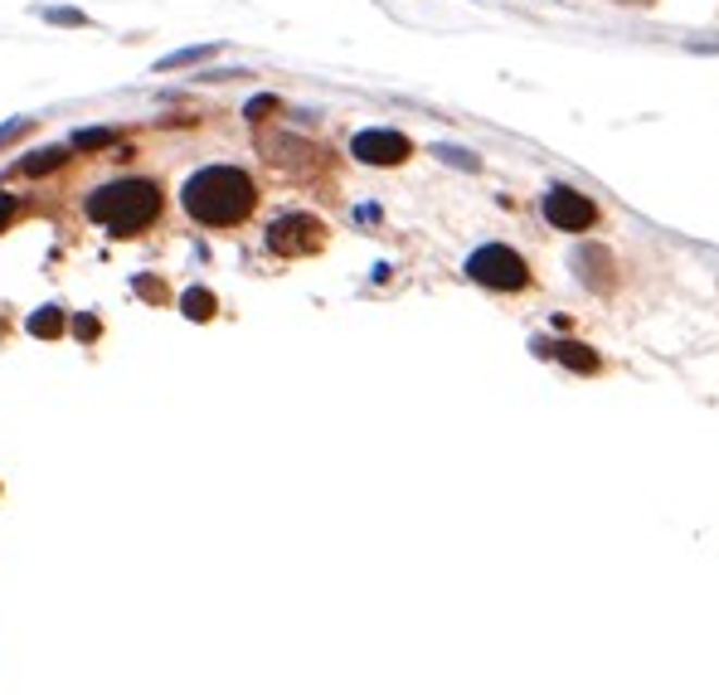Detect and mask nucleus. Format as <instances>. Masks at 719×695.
Segmentation results:
<instances>
[{
	"label": "nucleus",
	"mask_w": 719,
	"mask_h": 695,
	"mask_svg": "<svg viewBox=\"0 0 719 695\" xmlns=\"http://www.w3.org/2000/svg\"><path fill=\"white\" fill-rule=\"evenodd\" d=\"M181 204L204 229H234L258 210V185L238 165H204L181 185Z\"/></svg>",
	"instance_id": "f257e3e1"
},
{
	"label": "nucleus",
	"mask_w": 719,
	"mask_h": 695,
	"mask_svg": "<svg viewBox=\"0 0 719 695\" xmlns=\"http://www.w3.org/2000/svg\"><path fill=\"white\" fill-rule=\"evenodd\" d=\"M161 204H165V195L156 181H146V175H122V181H108V185H98V190H88L83 214H88L92 224H102L108 234L132 238L161 220Z\"/></svg>",
	"instance_id": "f03ea898"
},
{
	"label": "nucleus",
	"mask_w": 719,
	"mask_h": 695,
	"mask_svg": "<svg viewBox=\"0 0 719 695\" xmlns=\"http://www.w3.org/2000/svg\"><path fill=\"white\" fill-rule=\"evenodd\" d=\"M467 277L482 283V287H492V293H525V287L535 283V277H530V263L506 244L476 248V253L467 258Z\"/></svg>",
	"instance_id": "7ed1b4c3"
},
{
	"label": "nucleus",
	"mask_w": 719,
	"mask_h": 695,
	"mask_svg": "<svg viewBox=\"0 0 719 695\" xmlns=\"http://www.w3.org/2000/svg\"><path fill=\"white\" fill-rule=\"evenodd\" d=\"M321 244H326V224H321L317 214H283V220H273V229H268V248H273L277 258H307V253H317Z\"/></svg>",
	"instance_id": "20e7f679"
},
{
	"label": "nucleus",
	"mask_w": 719,
	"mask_h": 695,
	"mask_svg": "<svg viewBox=\"0 0 719 695\" xmlns=\"http://www.w3.org/2000/svg\"><path fill=\"white\" fill-rule=\"evenodd\" d=\"M545 220L565 234H588L593 224H598V204H593L588 195L569 190V185H555V190L545 195Z\"/></svg>",
	"instance_id": "39448f33"
},
{
	"label": "nucleus",
	"mask_w": 719,
	"mask_h": 695,
	"mask_svg": "<svg viewBox=\"0 0 719 695\" xmlns=\"http://www.w3.org/2000/svg\"><path fill=\"white\" fill-rule=\"evenodd\" d=\"M350 156L364 165H404L413 156V141L404 132H389V127H370L350 141Z\"/></svg>",
	"instance_id": "423d86ee"
},
{
	"label": "nucleus",
	"mask_w": 719,
	"mask_h": 695,
	"mask_svg": "<svg viewBox=\"0 0 719 695\" xmlns=\"http://www.w3.org/2000/svg\"><path fill=\"white\" fill-rule=\"evenodd\" d=\"M574 268H579V277H583V287H593V293H612V258H608V248H598V244H583L579 253H574Z\"/></svg>",
	"instance_id": "0eeeda50"
},
{
	"label": "nucleus",
	"mask_w": 719,
	"mask_h": 695,
	"mask_svg": "<svg viewBox=\"0 0 719 695\" xmlns=\"http://www.w3.org/2000/svg\"><path fill=\"white\" fill-rule=\"evenodd\" d=\"M549 356L565 360V365H569V370H579V375H593V370L603 365V360L593 356L588 346H579V340H559V346H549Z\"/></svg>",
	"instance_id": "6e6552de"
},
{
	"label": "nucleus",
	"mask_w": 719,
	"mask_h": 695,
	"mask_svg": "<svg viewBox=\"0 0 719 695\" xmlns=\"http://www.w3.org/2000/svg\"><path fill=\"white\" fill-rule=\"evenodd\" d=\"M219 54V45H195V49H175V54H165L161 64V74H171V69H190V64H204V59H214Z\"/></svg>",
	"instance_id": "1a4fd4ad"
},
{
	"label": "nucleus",
	"mask_w": 719,
	"mask_h": 695,
	"mask_svg": "<svg viewBox=\"0 0 719 695\" xmlns=\"http://www.w3.org/2000/svg\"><path fill=\"white\" fill-rule=\"evenodd\" d=\"M181 311H185V317H190V321H210L214 311H219V302H214V293H210V287H190V293L181 297Z\"/></svg>",
	"instance_id": "9d476101"
},
{
	"label": "nucleus",
	"mask_w": 719,
	"mask_h": 695,
	"mask_svg": "<svg viewBox=\"0 0 719 695\" xmlns=\"http://www.w3.org/2000/svg\"><path fill=\"white\" fill-rule=\"evenodd\" d=\"M64 161H69V156L59 151V147H45V151H29L25 161L15 165V171L20 175H45V171H54V165H64Z\"/></svg>",
	"instance_id": "9b49d317"
},
{
	"label": "nucleus",
	"mask_w": 719,
	"mask_h": 695,
	"mask_svg": "<svg viewBox=\"0 0 719 695\" xmlns=\"http://www.w3.org/2000/svg\"><path fill=\"white\" fill-rule=\"evenodd\" d=\"M102 147H117V127H88V132H73V151H102Z\"/></svg>",
	"instance_id": "f8f14e48"
},
{
	"label": "nucleus",
	"mask_w": 719,
	"mask_h": 695,
	"mask_svg": "<svg viewBox=\"0 0 719 695\" xmlns=\"http://www.w3.org/2000/svg\"><path fill=\"white\" fill-rule=\"evenodd\" d=\"M29 331H35V336H64V317H59V307H45V311H35V317H29Z\"/></svg>",
	"instance_id": "ddd939ff"
},
{
	"label": "nucleus",
	"mask_w": 719,
	"mask_h": 695,
	"mask_svg": "<svg viewBox=\"0 0 719 695\" xmlns=\"http://www.w3.org/2000/svg\"><path fill=\"white\" fill-rule=\"evenodd\" d=\"M35 15H45L49 25H88V15H83V10H35Z\"/></svg>",
	"instance_id": "4468645a"
},
{
	"label": "nucleus",
	"mask_w": 719,
	"mask_h": 695,
	"mask_svg": "<svg viewBox=\"0 0 719 695\" xmlns=\"http://www.w3.org/2000/svg\"><path fill=\"white\" fill-rule=\"evenodd\" d=\"M29 127H35V122H29V117H15V122H5V127H0V147H10V141H15V137H25Z\"/></svg>",
	"instance_id": "2eb2a0df"
},
{
	"label": "nucleus",
	"mask_w": 719,
	"mask_h": 695,
	"mask_svg": "<svg viewBox=\"0 0 719 695\" xmlns=\"http://www.w3.org/2000/svg\"><path fill=\"white\" fill-rule=\"evenodd\" d=\"M437 156H443V161H453V165H467V171H476V156H472V151H453V147H437Z\"/></svg>",
	"instance_id": "dca6fc26"
},
{
	"label": "nucleus",
	"mask_w": 719,
	"mask_h": 695,
	"mask_svg": "<svg viewBox=\"0 0 719 695\" xmlns=\"http://www.w3.org/2000/svg\"><path fill=\"white\" fill-rule=\"evenodd\" d=\"M263 112H277V98H253V102H248V117H253V122H263Z\"/></svg>",
	"instance_id": "f3484780"
},
{
	"label": "nucleus",
	"mask_w": 719,
	"mask_h": 695,
	"mask_svg": "<svg viewBox=\"0 0 719 695\" xmlns=\"http://www.w3.org/2000/svg\"><path fill=\"white\" fill-rule=\"evenodd\" d=\"M15 210H20V204H15V195H5V190H0V229H5V224L15 220Z\"/></svg>",
	"instance_id": "a211bd4d"
},
{
	"label": "nucleus",
	"mask_w": 719,
	"mask_h": 695,
	"mask_svg": "<svg viewBox=\"0 0 719 695\" xmlns=\"http://www.w3.org/2000/svg\"><path fill=\"white\" fill-rule=\"evenodd\" d=\"M73 331H78V336H98V321H92V317H78V321H73Z\"/></svg>",
	"instance_id": "6ab92c4d"
},
{
	"label": "nucleus",
	"mask_w": 719,
	"mask_h": 695,
	"mask_svg": "<svg viewBox=\"0 0 719 695\" xmlns=\"http://www.w3.org/2000/svg\"><path fill=\"white\" fill-rule=\"evenodd\" d=\"M622 5H652V0H622Z\"/></svg>",
	"instance_id": "aec40b11"
}]
</instances>
